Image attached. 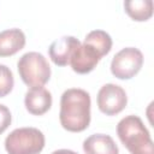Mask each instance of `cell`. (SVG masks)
<instances>
[{"label":"cell","mask_w":154,"mask_h":154,"mask_svg":"<svg viewBox=\"0 0 154 154\" xmlns=\"http://www.w3.org/2000/svg\"><path fill=\"white\" fill-rule=\"evenodd\" d=\"M22 81L31 88L45 85L51 78V66L47 59L38 52L23 54L17 63Z\"/></svg>","instance_id":"cell-3"},{"label":"cell","mask_w":154,"mask_h":154,"mask_svg":"<svg viewBox=\"0 0 154 154\" xmlns=\"http://www.w3.org/2000/svg\"><path fill=\"white\" fill-rule=\"evenodd\" d=\"M83 43L94 48L100 58L108 54V52L112 48V38L103 30H93V31H90L85 36Z\"/></svg>","instance_id":"cell-13"},{"label":"cell","mask_w":154,"mask_h":154,"mask_svg":"<svg viewBox=\"0 0 154 154\" xmlns=\"http://www.w3.org/2000/svg\"><path fill=\"white\" fill-rule=\"evenodd\" d=\"M59 119L61 126L71 132L85 130L90 124V95L83 89L71 88L60 99Z\"/></svg>","instance_id":"cell-1"},{"label":"cell","mask_w":154,"mask_h":154,"mask_svg":"<svg viewBox=\"0 0 154 154\" xmlns=\"http://www.w3.org/2000/svg\"><path fill=\"white\" fill-rule=\"evenodd\" d=\"M45 147V135L36 128L14 129L5 140L8 154H38Z\"/></svg>","instance_id":"cell-4"},{"label":"cell","mask_w":154,"mask_h":154,"mask_svg":"<svg viewBox=\"0 0 154 154\" xmlns=\"http://www.w3.org/2000/svg\"><path fill=\"white\" fill-rule=\"evenodd\" d=\"M142 65V52L135 47H126L113 57L111 63V72L119 79H130L141 70Z\"/></svg>","instance_id":"cell-5"},{"label":"cell","mask_w":154,"mask_h":154,"mask_svg":"<svg viewBox=\"0 0 154 154\" xmlns=\"http://www.w3.org/2000/svg\"><path fill=\"white\" fill-rule=\"evenodd\" d=\"M101 58L94 48L85 43H81L72 53L70 58V65L77 73L84 75L94 70Z\"/></svg>","instance_id":"cell-7"},{"label":"cell","mask_w":154,"mask_h":154,"mask_svg":"<svg viewBox=\"0 0 154 154\" xmlns=\"http://www.w3.org/2000/svg\"><path fill=\"white\" fill-rule=\"evenodd\" d=\"M125 12L134 20L143 22L153 14V1L152 0H126L124 1Z\"/></svg>","instance_id":"cell-12"},{"label":"cell","mask_w":154,"mask_h":154,"mask_svg":"<svg viewBox=\"0 0 154 154\" xmlns=\"http://www.w3.org/2000/svg\"><path fill=\"white\" fill-rule=\"evenodd\" d=\"M12 120L11 112L5 105H0V135L10 126Z\"/></svg>","instance_id":"cell-15"},{"label":"cell","mask_w":154,"mask_h":154,"mask_svg":"<svg viewBox=\"0 0 154 154\" xmlns=\"http://www.w3.org/2000/svg\"><path fill=\"white\" fill-rule=\"evenodd\" d=\"M85 154H118L119 149L113 138L105 134H94L83 142Z\"/></svg>","instance_id":"cell-10"},{"label":"cell","mask_w":154,"mask_h":154,"mask_svg":"<svg viewBox=\"0 0 154 154\" xmlns=\"http://www.w3.org/2000/svg\"><path fill=\"white\" fill-rule=\"evenodd\" d=\"M25 46V35L20 29L13 28L0 32V57H10Z\"/></svg>","instance_id":"cell-11"},{"label":"cell","mask_w":154,"mask_h":154,"mask_svg":"<svg viewBox=\"0 0 154 154\" xmlns=\"http://www.w3.org/2000/svg\"><path fill=\"white\" fill-rule=\"evenodd\" d=\"M14 79L12 71L6 65L0 64V97L6 96L13 88Z\"/></svg>","instance_id":"cell-14"},{"label":"cell","mask_w":154,"mask_h":154,"mask_svg":"<svg viewBox=\"0 0 154 154\" xmlns=\"http://www.w3.org/2000/svg\"><path fill=\"white\" fill-rule=\"evenodd\" d=\"M128 103L125 90L117 84L107 83L102 85L97 93L99 109L106 116H114L120 113Z\"/></svg>","instance_id":"cell-6"},{"label":"cell","mask_w":154,"mask_h":154,"mask_svg":"<svg viewBox=\"0 0 154 154\" xmlns=\"http://www.w3.org/2000/svg\"><path fill=\"white\" fill-rule=\"evenodd\" d=\"M117 134L131 154H154L149 131L140 117H124L117 125Z\"/></svg>","instance_id":"cell-2"},{"label":"cell","mask_w":154,"mask_h":154,"mask_svg":"<svg viewBox=\"0 0 154 154\" xmlns=\"http://www.w3.org/2000/svg\"><path fill=\"white\" fill-rule=\"evenodd\" d=\"M52 154H78V153L70 149H58V150H54Z\"/></svg>","instance_id":"cell-16"},{"label":"cell","mask_w":154,"mask_h":154,"mask_svg":"<svg viewBox=\"0 0 154 154\" xmlns=\"http://www.w3.org/2000/svg\"><path fill=\"white\" fill-rule=\"evenodd\" d=\"M24 103L29 113L34 116H41L51 108L52 95L43 87L30 88L25 94Z\"/></svg>","instance_id":"cell-9"},{"label":"cell","mask_w":154,"mask_h":154,"mask_svg":"<svg viewBox=\"0 0 154 154\" xmlns=\"http://www.w3.org/2000/svg\"><path fill=\"white\" fill-rule=\"evenodd\" d=\"M81 45L78 38L73 36H63L49 46L48 53L52 61L58 66H66L70 64V58L73 51Z\"/></svg>","instance_id":"cell-8"}]
</instances>
